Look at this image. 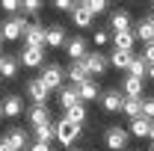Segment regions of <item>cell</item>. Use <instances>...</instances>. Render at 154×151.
Segmentation results:
<instances>
[{
	"label": "cell",
	"mask_w": 154,
	"mask_h": 151,
	"mask_svg": "<svg viewBox=\"0 0 154 151\" xmlns=\"http://www.w3.org/2000/svg\"><path fill=\"white\" fill-rule=\"evenodd\" d=\"M27 27H30V21L24 15H12L0 24V36H3V42H18V39H24Z\"/></svg>",
	"instance_id": "6da1fadb"
},
{
	"label": "cell",
	"mask_w": 154,
	"mask_h": 151,
	"mask_svg": "<svg viewBox=\"0 0 154 151\" xmlns=\"http://www.w3.org/2000/svg\"><path fill=\"white\" fill-rule=\"evenodd\" d=\"M80 133H83V128H80V125H74V122H68L65 116L57 122V142H59L65 151H68L77 139H80Z\"/></svg>",
	"instance_id": "7a4b0ae2"
},
{
	"label": "cell",
	"mask_w": 154,
	"mask_h": 151,
	"mask_svg": "<svg viewBox=\"0 0 154 151\" xmlns=\"http://www.w3.org/2000/svg\"><path fill=\"white\" fill-rule=\"evenodd\" d=\"M128 142H131V131H125V128H119V125L107 128V133H104L107 151H128Z\"/></svg>",
	"instance_id": "3957f363"
},
{
	"label": "cell",
	"mask_w": 154,
	"mask_h": 151,
	"mask_svg": "<svg viewBox=\"0 0 154 151\" xmlns=\"http://www.w3.org/2000/svg\"><path fill=\"white\" fill-rule=\"evenodd\" d=\"M38 80H42V83H45V86H48L51 92H54V89L59 92V89L65 86V71H62L59 65H54V62H51V65H45V68H42Z\"/></svg>",
	"instance_id": "277c9868"
},
{
	"label": "cell",
	"mask_w": 154,
	"mask_h": 151,
	"mask_svg": "<svg viewBox=\"0 0 154 151\" xmlns=\"http://www.w3.org/2000/svg\"><path fill=\"white\" fill-rule=\"evenodd\" d=\"M48 45V27H42L38 21H33L24 33V48H45Z\"/></svg>",
	"instance_id": "5b68a950"
},
{
	"label": "cell",
	"mask_w": 154,
	"mask_h": 151,
	"mask_svg": "<svg viewBox=\"0 0 154 151\" xmlns=\"http://www.w3.org/2000/svg\"><path fill=\"white\" fill-rule=\"evenodd\" d=\"M65 54L71 62H83V59L89 57V42L83 36H71L68 39V45H65Z\"/></svg>",
	"instance_id": "8992f818"
},
{
	"label": "cell",
	"mask_w": 154,
	"mask_h": 151,
	"mask_svg": "<svg viewBox=\"0 0 154 151\" xmlns=\"http://www.w3.org/2000/svg\"><path fill=\"white\" fill-rule=\"evenodd\" d=\"M48 95H51V89L38 80V77H33V80H27V98L33 101V104H38V107H48Z\"/></svg>",
	"instance_id": "52a82bcc"
},
{
	"label": "cell",
	"mask_w": 154,
	"mask_h": 151,
	"mask_svg": "<svg viewBox=\"0 0 154 151\" xmlns=\"http://www.w3.org/2000/svg\"><path fill=\"white\" fill-rule=\"evenodd\" d=\"M18 62L24 68H45V48H24L18 54Z\"/></svg>",
	"instance_id": "ba28073f"
},
{
	"label": "cell",
	"mask_w": 154,
	"mask_h": 151,
	"mask_svg": "<svg viewBox=\"0 0 154 151\" xmlns=\"http://www.w3.org/2000/svg\"><path fill=\"white\" fill-rule=\"evenodd\" d=\"M125 92H119V89H107V92L101 95V107L107 110V113H119V110H125Z\"/></svg>",
	"instance_id": "9c48e42d"
},
{
	"label": "cell",
	"mask_w": 154,
	"mask_h": 151,
	"mask_svg": "<svg viewBox=\"0 0 154 151\" xmlns=\"http://www.w3.org/2000/svg\"><path fill=\"white\" fill-rule=\"evenodd\" d=\"M83 62H86V71H89V74H95V77H101L107 68H110V57H107V54H101V51L89 54Z\"/></svg>",
	"instance_id": "30bf717a"
},
{
	"label": "cell",
	"mask_w": 154,
	"mask_h": 151,
	"mask_svg": "<svg viewBox=\"0 0 154 151\" xmlns=\"http://www.w3.org/2000/svg\"><path fill=\"white\" fill-rule=\"evenodd\" d=\"M57 98H59V107H62V110H71V107H77V104H83L77 86H71V83H65V86L57 92Z\"/></svg>",
	"instance_id": "8fae6325"
},
{
	"label": "cell",
	"mask_w": 154,
	"mask_h": 151,
	"mask_svg": "<svg viewBox=\"0 0 154 151\" xmlns=\"http://www.w3.org/2000/svg\"><path fill=\"white\" fill-rule=\"evenodd\" d=\"M6 142H9L15 151H24L27 145H30V133L15 125V128H9V131H6ZM27 151H30V148H27Z\"/></svg>",
	"instance_id": "7c38bea8"
},
{
	"label": "cell",
	"mask_w": 154,
	"mask_h": 151,
	"mask_svg": "<svg viewBox=\"0 0 154 151\" xmlns=\"http://www.w3.org/2000/svg\"><path fill=\"white\" fill-rule=\"evenodd\" d=\"M122 92H125V98H145V80L128 74L122 80Z\"/></svg>",
	"instance_id": "4fadbf2b"
},
{
	"label": "cell",
	"mask_w": 154,
	"mask_h": 151,
	"mask_svg": "<svg viewBox=\"0 0 154 151\" xmlns=\"http://www.w3.org/2000/svg\"><path fill=\"white\" fill-rule=\"evenodd\" d=\"M65 77H68V83H71V86H83L86 80H92V74L86 71V62H71V65H68V71H65Z\"/></svg>",
	"instance_id": "5bb4252c"
},
{
	"label": "cell",
	"mask_w": 154,
	"mask_h": 151,
	"mask_svg": "<svg viewBox=\"0 0 154 151\" xmlns=\"http://www.w3.org/2000/svg\"><path fill=\"white\" fill-rule=\"evenodd\" d=\"M27 122L33 125V131H36V128H42V125H51V110H48V107L33 104V107L27 110Z\"/></svg>",
	"instance_id": "9a60e30c"
},
{
	"label": "cell",
	"mask_w": 154,
	"mask_h": 151,
	"mask_svg": "<svg viewBox=\"0 0 154 151\" xmlns=\"http://www.w3.org/2000/svg\"><path fill=\"white\" fill-rule=\"evenodd\" d=\"M139 42L136 39L134 30H125V33H113V48L116 51H128V54H134V45Z\"/></svg>",
	"instance_id": "2e32d148"
},
{
	"label": "cell",
	"mask_w": 154,
	"mask_h": 151,
	"mask_svg": "<svg viewBox=\"0 0 154 151\" xmlns=\"http://www.w3.org/2000/svg\"><path fill=\"white\" fill-rule=\"evenodd\" d=\"M134 33H136V39H139L142 45H151L154 42V21L151 18H139L134 24Z\"/></svg>",
	"instance_id": "e0dca14e"
},
{
	"label": "cell",
	"mask_w": 154,
	"mask_h": 151,
	"mask_svg": "<svg viewBox=\"0 0 154 151\" xmlns=\"http://www.w3.org/2000/svg\"><path fill=\"white\" fill-rule=\"evenodd\" d=\"M92 12H89V6L86 3H74V12H71V21H74V27L80 30H86V27H92Z\"/></svg>",
	"instance_id": "ac0fdd59"
},
{
	"label": "cell",
	"mask_w": 154,
	"mask_h": 151,
	"mask_svg": "<svg viewBox=\"0 0 154 151\" xmlns=\"http://www.w3.org/2000/svg\"><path fill=\"white\" fill-rule=\"evenodd\" d=\"M68 39H65V27L62 24H51L48 27V48H65Z\"/></svg>",
	"instance_id": "d6986e66"
},
{
	"label": "cell",
	"mask_w": 154,
	"mask_h": 151,
	"mask_svg": "<svg viewBox=\"0 0 154 151\" xmlns=\"http://www.w3.org/2000/svg\"><path fill=\"white\" fill-rule=\"evenodd\" d=\"M151 128H154V122L151 119H145V116H139V119H134L131 122V136H139V139H145V136H151Z\"/></svg>",
	"instance_id": "ffe728a7"
},
{
	"label": "cell",
	"mask_w": 154,
	"mask_h": 151,
	"mask_svg": "<svg viewBox=\"0 0 154 151\" xmlns=\"http://www.w3.org/2000/svg\"><path fill=\"white\" fill-rule=\"evenodd\" d=\"M134 54H128V51H113L110 54V65L119 68V71H131V65H134Z\"/></svg>",
	"instance_id": "44dd1931"
},
{
	"label": "cell",
	"mask_w": 154,
	"mask_h": 151,
	"mask_svg": "<svg viewBox=\"0 0 154 151\" xmlns=\"http://www.w3.org/2000/svg\"><path fill=\"white\" fill-rule=\"evenodd\" d=\"M21 113H24V101H21L18 95L3 98V116H6V119H18Z\"/></svg>",
	"instance_id": "7402d4cb"
},
{
	"label": "cell",
	"mask_w": 154,
	"mask_h": 151,
	"mask_svg": "<svg viewBox=\"0 0 154 151\" xmlns=\"http://www.w3.org/2000/svg\"><path fill=\"white\" fill-rule=\"evenodd\" d=\"M110 30H113V33H125V30H131V15H128L125 9H116L113 15H110Z\"/></svg>",
	"instance_id": "603a6c76"
},
{
	"label": "cell",
	"mask_w": 154,
	"mask_h": 151,
	"mask_svg": "<svg viewBox=\"0 0 154 151\" xmlns=\"http://www.w3.org/2000/svg\"><path fill=\"white\" fill-rule=\"evenodd\" d=\"M77 92H80V101H83V104H86V101H95V98H101V95H104L95 77H92V80H86L83 86H77Z\"/></svg>",
	"instance_id": "cb8c5ba5"
},
{
	"label": "cell",
	"mask_w": 154,
	"mask_h": 151,
	"mask_svg": "<svg viewBox=\"0 0 154 151\" xmlns=\"http://www.w3.org/2000/svg\"><path fill=\"white\" fill-rule=\"evenodd\" d=\"M33 136H36V142H42V145H51V142L57 139V122L36 128V131H33Z\"/></svg>",
	"instance_id": "d4e9b609"
},
{
	"label": "cell",
	"mask_w": 154,
	"mask_h": 151,
	"mask_svg": "<svg viewBox=\"0 0 154 151\" xmlns=\"http://www.w3.org/2000/svg\"><path fill=\"white\" fill-rule=\"evenodd\" d=\"M18 68H21V62H18V57H9V54H3V65H0V77H15L18 74Z\"/></svg>",
	"instance_id": "484cf974"
},
{
	"label": "cell",
	"mask_w": 154,
	"mask_h": 151,
	"mask_svg": "<svg viewBox=\"0 0 154 151\" xmlns=\"http://www.w3.org/2000/svg\"><path fill=\"white\" fill-rule=\"evenodd\" d=\"M122 113H125V116H131V122H134V119H139V116H142V98H128Z\"/></svg>",
	"instance_id": "4316f807"
},
{
	"label": "cell",
	"mask_w": 154,
	"mask_h": 151,
	"mask_svg": "<svg viewBox=\"0 0 154 151\" xmlns=\"http://www.w3.org/2000/svg\"><path fill=\"white\" fill-rule=\"evenodd\" d=\"M86 104H77V107H71V110H65V119L68 122H74V125H80L83 128V122H86Z\"/></svg>",
	"instance_id": "83f0119b"
},
{
	"label": "cell",
	"mask_w": 154,
	"mask_h": 151,
	"mask_svg": "<svg viewBox=\"0 0 154 151\" xmlns=\"http://www.w3.org/2000/svg\"><path fill=\"white\" fill-rule=\"evenodd\" d=\"M128 74H131V77H139V80H148V62H145L142 57H136Z\"/></svg>",
	"instance_id": "f1b7e54d"
},
{
	"label": "cell",
	"mask_w": 154,
	"mask_h": 151,
	"mask_svg": "<svg viewBox=\"0 0 154 151\" xmlns=\"http://www.w3.org/2000/svg\"><path fill=\"white\" fill-rule=\"evenodd\" d=\"M86 6H89V12H92V15H104V12L110 9V3H107V0H86Z\"/></svg>",
	"instance_id": "f546056e"
},
{
	"label": "cell",
	"mask_w": 154,
	"mask_h": 151,
	"mask_svg": "<svg viewBox=\"0 0 154 151\" xmlns=\"http://www.w3.org/2000/svg\"><path fill=\"white\" fill-rule=\"evenodd\" d=\"M0 9L9 12V18H12V15H18V9H24V3H18V0H0Z\"/></svg>",
	"instance_id": "4dcf8cb0"
},
{
	"label": "cell",
	"mask_w": 154,
	"mask_h": 151,
	"mask_svg": "<svg viewBox=\"0 0 154 151\" xmlns=\"http://www.w3.org/2000/svg\"><path fill=\"white\" fill-rule=\"evenodd\" d=\"M142 116L154 122V95H145V98H142Z\"/></svg>",
	"instance_id": "1f68e13d"
},
{
	"label": "cell",
	"mask_w": 154,
	"mask_h": 151,
	"mask_svg": "<svg viewBox=\"0 0 154 151\" xmlns=\"http://www.w3.org/2000/svg\"><path fill=\"white\" fill-rule=\"evenodd\" d=\"M38 9H42L38 0H24V15H38Z\"/></svg>",
	"instance_id": "d6a6232c"
},
{
	"label": "cell",
	"mask_w": 154,
	"mask_h": 151,
	"mask_svg": "<svg viewBox=\"0 0 154 151\" xmlns=\"http://www.w3.org/2000/svg\"><path fill=\"white\" fill-rule=\"evenodd\" d=\"M142 59L148 62V68L154 65V42H151V45H145V48H142Z\"/></svg>",
	"instance_id": "836d02e7"
},
{
	"label": "cell",
	"mask_w": 154,
	"mask_h": 151,
	"mask_svg": "<svg viewBox=\"0 0 154 151\" xmlns=\"http://www.w3.org/2000/svg\"><path fill=\"white\" fill-rule=\"evenodd\" d=\"M54 6H57L59 12H68V15H71V12H74V3H71V0H57V3H54Z\"/></svg>",
	"instance_id": "e575fe53"
},
{
	"label": "cell",
	"mask_w": 154,
	"mask_h": 151,
	"mask_svg": "<svg viewBox=\"0 0 154 151\" xmlns=\"http://www.w3.org/2000/svg\"><path fill=\"white\" fill-rule=\"evenodd\" d=\"M107 42H110V33H107V30H98V33H95V45H98V48H104Z\"/></svg>",
	"instance_id": "d590c367"
},
{
	"label": "cell",
	"mask_w": 154,
	"mask_h": 151,
	"mask_svg": "<svg viewBox=\"0 0 154 151\" xmlns=\"http://www.w3.org/2000/svg\"><path fill=\"white\" fill-rule=\"evenodd\" d=\"M30 151H54V148H51V145H42V142H33Z\"/></svg>",
	"instance_id": "8d00e7d4"
},
{
	"label": "cell",
	"mask_w": 154,
	"mask_h": 151,
	"mask_svg": "<svg viewBox=\"0 0 154 151\" xmlns=\"http://www.w3.org/2000/svg\"><path fill=\"white\" fill-rule=\"evenodd\" d=\"M0 151H15L9 142H6V136H0Z\"/></svg>",
	"instance_id": "74e56055"
},
{
	"label": "cell",
	"mask_w": 154,
	"mask_h": 151,
	"mask_svg": "<svg viewBox=\"0 0 154 151\" xmlns=\"http://www.w3.org/2000/svg\"><path fill=\"white\" fill-rule=\"evenodd\" d=\"M148 77H151V80H154V65H151V68H148Z\"/></svg>",
	"instance_id": "f35d334b"
},
{
	"label": "cell",
	"mask_w": 154,
	"mask_h": 151,
	"mask_svg": "<svg viewBox=\"0 0 154 151\" xmlns=\"http://www.w3.org/2000/svg\"><path fill=\"white\" fill-rule=\"evenodd\" d=\"M148 139H151V145H154V128H151V136H148Z\"/></svg>",
	"instance_id": "ab89813d"
},
{
	"label": "cell",
	"mask_w": 154,
	"mask_h": 151,
	"mask_svg": "<svg viewBox=\"0 0 154 151\" xmlns=\"http://www.w3.org/2000/svg\"><path fill=\"white\" fill-rule=\"evenodd\" d=\"M148 18H151V21H154V3H151V15H148Z\"/></svg>",
	"instance_id": "60d3db41"
},
{
	"label": "cell",
	"mask_w": 154,
	"mask_h": 151,
	"mask_svg": "<svg viewBox=\"0 0 154 151\" xmlns=\"http://www.w3.org/2000/svg\"><path fill=\"white\" fill-rule=\"evenodd\" d=\"M68 151H83V148H68Z\"/></svg>",
	"instance_id": "b9f144b4"
},
{
	"label": "cell",
	"mask_w": 154,
	"mask_h": 151,
	"mask_svg": "<svg viewBox=\"0 0 154 151\" xmlns=\"http://www.w3.org/2000/svg\"><path fill=\"white\" fill-rule=\"evenodd\" d=\"M0 65H3V54H0Z\"/></svg>",
	"instance_id": "7bdbcfd3"
},
{
	"label": "cell",
	"mask_w": 154,
	"mask_h": 151,
	"mask_svg": "<svg viewBox=\"0 0 154 151\" xmlns=\"http://www.w3.org/2000/svg\"><path fill=\"white\" fill-rule=\"evenodd\" d=\"M0 116H3V104H0Z\"/></svg>",
	"instance_id": "ee69618b"
},
{
	"label": "cell",
	"mask_w": 154,
	"mask_h": 151,
	"mask_svg": "<svg viewBox=\"0 0 154 151\" xmlns=\"http://www.w3.org/2000/svg\"><path fill=\"white\" fill-rule=\"evenodd\" d=\"M0 45H3V36H0Z\"/></svg>",
	"instance_id": "f6af8a7d"
},
{
	"label": "cell",
	"mask_w": 154,
	"mask_h": 151,
	"mask_svg": "<svg viewBox=\"0 0 154 151\" xmlns=\"http://www.w3.org/2000/svg\"><path fill=\"white\" fill-rule=\"evenodd\" d=\"M148 151H154V145H151V148H148Z\"/></svg>",
	"instance_id": "bcb514c9"
}]
</instances>
